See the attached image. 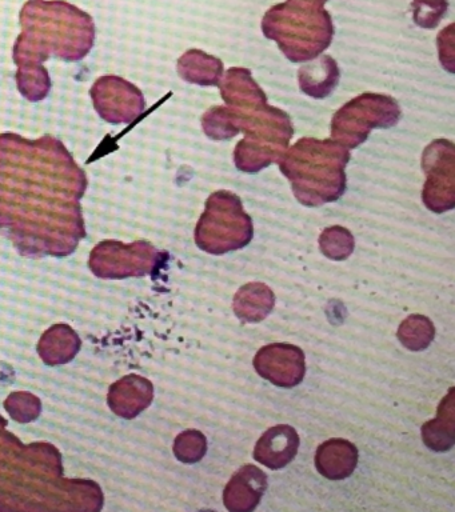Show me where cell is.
I'll return each instance as SVG.
<instances>
[{"instance_id": "6da1fadb", "label": "cell", "mask_w": 455, "mask_h": 512, "mask_svg": "<svg viewBox=\"0 0 455 512\" xmlns=\"http://www.w3.org/2000/svg\"><path fill=\"white\" fill-rule=\"evenodd\" d=\"M87 176L61 140L0 135V232L22 254H71L85 238Z\"/></svg>"}, {"instance_id": "7a4b0ae2", "label": "cell", "mask_w": 455, "mask_h": 512, "mask_svg": "<svg viewBox=\"0 0 455 512\" xmlns=\"http://www.w3.org/2000/svg\"><path fill=\"white\" fill-rule=\"evenodd\" d=\"M349 159V151L333 140L302 139L283 156L281 170L299 202L321 206L343 195Z\"/></svg>"}, {"instance_id": "3957f363", "label": "cell", "mask_w": 455, "mask_h": 512, "mask_svg": "<svg viewBox=\"0 0 455 512\" xmlns=\"http://www.w3.org/2000/svg\"><path fill=\"white\" fill-rule=\"evenodd\" d=\"M253 220L241 199L229 191L211 195L195 228V242L209 254L221 255L246 247L253 239Z\"/></svg>"}, {"instance_id": "277c9868", "label": "cell", "mask_w": 455, "mask_h": 512, "mask_svg": "<svg viewBox=\"0 0 455 512\" xmlns=\"http://www.w3.org/2000/svg\"><path fill=\"white\" fill-rule=\"evenodd\" d=\"M349 104L358 115H361V118L343 107L334 116L333 132L339 128H346L335 134L333 138L350 148L365 142L367 135L374 127L394 126L401 116L395 100L383 95H361L351 100Z\"/></svg>"}, {"instance_id": "5b68a950", "label": "cell", "mask_w": 455, "mask_h": 512, "mask_svg": "<svg viewBox=\"0 0 455 512\" xmlns=\"http://www.w3.org/2000/svg\"><path fill=\"white\" fill-rule=\"evenodd\" d=\"M159 260L161 254L149 242L125 244L105 240L91 251L90 267L103 279H123L151 274Z\"/></svg>"}, {"instance_id": "8992f818", "label": "cell", "mask_w": 455, "mask_h": 512, "mask_svg": "<svg viewBox=\"0 0 455 512\" xmlns=\"http://www.w3.org/2000/svg\"><path fill=\"white\" fill-rule=\"evenodd\" d=\"M95 111L111 124H129L146 108L145 96L133 83L117 75H103L90 90Z\"/></svg>"}, {"instance_id": "52a82bcc", "label": "cell", "mask_w": 455, "mask_h": 512, "mask_svg": "<svg viewBox=\"0 0 455 512\" xmlns=\"http://www.w3.org/2000/svg\"><path fill=\"white\" fill-rule=\"evenodd\" d=\"M254 367L259 376L275 386L295 387L305 378V352L294 344H267L255 355Z\"/></svg>"}, {"instance_id": "ba28073f", "label": "cell", "mask_w": 455, "mask_h": 512, "mask_svg": "<svg viewBox=\"0 0 455 512\" xmlns=\"http://www.w3.org/2000/svg\"><path fill=\"white\" fill-rule=\"evenodd\" d=\"M267 488L265 472L246 464L239 468L223 491V503L231 512H250L257 508Z\"/></svg>"}, {"instance_id": "9c48e42d", "label": "cell", "mask_w": 455, "mask_h": 512, "mask_svg": "<svg viewBox=\"0 0 455 512\" xmlns=\"http://www.w3.org/2000/svg\"><path fill=\"white\" fill-rule=\"evenodd\" d=\"M299 435L289 424H278L269 428L259 438L254 448V459L271 468L281 470L297 456Z\"/></svg>"}, {"instance_id": "30bf717a", "label": "cell", "mask_w": 455, "mask_h": 512, "mask_svg": "<svg viewBox=\"0 0 455 512\" xmlns=\"http://www.w3.org/2000/svg\"><path fill=\"white\" fill-rule=\"evenodd\" d=\"M153 399V383L142 376L129 375L111 386L107 402L115 414L133 419L145 411Z\"/></svg>"}, {"instance_id": "8fae6325", "label": "cell", "mask_w": 455, "mask_h": 512, "mask_svg": "<svg viewBox=\"0 0 455 512\" xmlns=\"http://www.w3.org/2000/svg\"><path fill=\"white\" fill-rule=\"evenodd\" d=\"M359 459L358 448L346 439H330L315 452V467L329 480H342L353 475Z\"/></svg>"}, {"instance_id": "7c38bea8", "label": "cell", "mask_w": 455, "mask_h": 512, "mask_svg": "<svg viewBox=\"0 0 455 512\" xmlns=\"http://www.w3.org/2000/svg\"><path fill=\"white\" fill-rule=\"evenodd\" d=\"M275 295L267 284L254 282L242 286L234 295L235 315L246 323H259L271 314Z\"/></svg>"}, {"instance_id": "4fadbf2b", "label": "cell", "mask_w": 455, "mask_h": 512, "mask_svg": "<svg viewBox=\"0 0 455 512\" xmlns=\"http://www.w3.org/2000/svg\"><path fill=\"white\" fill-rule=\"evenodd\" d=\"M422 440L430 450L443 452L455 443V398L454 388L442 399L437 418L422 426Z\"/></svg>"}, {"instance_id": "5bb4252c", "label": "cell", "mask_w": 455, "mask_h": 512, "mask_svg": "<svg viewBox=\"0 0 455 512\" xmlns=\"http://www.w3.org/2000/svg\"><path fill=\"white\" fill-rule=\"evenodd\" d=\"M81 348V339L73 328L58 324L51 327L39 342L38 351L47 364H63L73 359Z\"/></svg>"}, {"instance_id": "9a60e30c", "label": "cell", "mask_w": 455, "mask_h": 512, "mask_svg": "<svg viewBox=\"0 0 455 512\" xmlns=\"http://www.w3.org/2000/svg\"><path fill=\"white\" fill-rule=\"evenodd\" d=\"M19 92L30 102H39L49 95L51 79L43 63H27L18 66Z\"/></svg>"}, {"instance_id": "2e32d148", "label": "cell", "mask_w": 455, "mask_h": 512, "mask_svg": "<svg viewBox=\"0 0 455 512\" xmlns=\"http://www.w3.org/2000/svg\"><path fill=\"white\" fill-rule=\"evenodd\" d=\"M397 336L407 350L422 351L433 342L435 327L427 316L410 315L399 326Z\"/></svg>"}, {"instance_id": "e0dca14e", "label": "cell", "mask_w": 455, "mask_h": 512, "mask_svg": "<svg viewBox=\"0 0 455 512\" xmlns=\"http://www.w3.org/2000/svg\"><path fill=\"white\" fill-rule=\"evenodd\" d=\"M311 67H313L315 74L307 67H303L299 71V80H301L303 92L313 96V98H319V83L323 82V86L330 94L339 78V71L334 60L330 56H323L318 66L317 63H311Z\"/></svg>"}, {"instance_id": "ac0fdd59", "label": "cell", "mask_w": 455, "mask_h": 512, "mask_svg": "<svg viewBox=\"0 0 455 512\" xmlns=\"http://www.w3.org/2000/svg\"><path fill=\"white\" fill-rule=\"evenodd\" d=\"M319 246L327 258L345 260L354 251V238L349 230L343 227H330L322 232Z\"/></svg>"}, {"instance_id": "d6986e66", "label": "cell", "mask_w": 455, "mask_h": 512, "mask_svg": "<svg viewBox=\"0 0 455 512\" xmlns=\"http://www.w3.org/2000/svg\"><path fill=\"white\" fill-rule=\"evenodd\" d=\"M207 452L206 436L198 430L183 431L174 442V455L182 463L193 464L205 458Z\"/></svg>"}, {"instance_id": "ffe728a7", "label": "cell", "mask_w": 455, "mask_h": 512, "mask_svg": "<svg viewBox=\"0 0 455 512\" xmlns=\"http://www.w3.org/2000/svg\"><path fill=\"white\" fill-rule=\"evenodd\" d=\"M7 412L17 422L27 423L38 418L41 414V400L30 392H15L5 402Z\"/></svg>"}]
</instances>
